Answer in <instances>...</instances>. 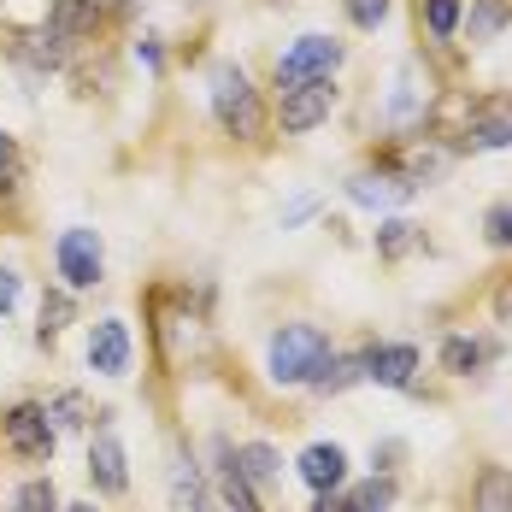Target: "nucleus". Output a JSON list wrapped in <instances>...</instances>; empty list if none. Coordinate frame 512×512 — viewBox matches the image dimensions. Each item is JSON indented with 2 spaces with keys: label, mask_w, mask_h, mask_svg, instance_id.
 <instances>
[{
  "label": "nucleus",
  "mask_w": 512,
  "mask_h": 512,
  "mask_svg": "<svg viewBox=\"0 0 512 512\" xmlns=\"http://www.w3.org/2000/svg\"><path fill=\"white\" fill-rule=\"evenodd\" d=\"M330 359H336L330 354V336H324L318 324H283V330L271 336V377H277L283 389H312Z\"/></svg>",
  "instance_id": "1"
},
{
  "label": "nucleus",
  "mask_w": 512,
  "mask_h": 512,
  "mask_svg": "<svg viewBox=\"0 0 512 512\" xmlns=\"http://www.w3.org/2000/svg\"><path fill=\"white\" fill-rule=\"evenodd\" d=\"M212 118L236 142H259L265 136V101H259L254 77L242 65H212Z\"/></svg>",
  "instance_id": "2"
},
{
  "label": "nucleus",
  "mask_w": 512,
  "mask_h": 512,
  "mask_svg": "<svg viewBox=\"0 0 512 512\" xmlns=\"http://www.w3.org/2000/svg\"><path fill=\"white\" fill-rule=\"evenodd\" d=\"M342 42L336 36H301L289 53H277V89H301V83H330L342 65Z\"/></svg>",
  "instance_id": "3"
},
{
  "label": "nucleus",
  "mask_w": 512,
  "mask_h": 512,
  "mask_svg": "<svg viewBox=\"0 0 512 512\" xmlns=\"http://www.w3.org/2000/svg\"><path fill=\"white\" fill-rule=\"evenodd\" d=\"M53 259H59V277H65V289H95L106 271V248H101V230H65L59 242H53Z\"/></svg>",
  "instance_id": "4"
},
{
  "label": "nucleus",
  "mask_w": 512,
  "mask_h": 512,
  "mask_svg": "<svg viewBox=\"0 0 512 512\" xmlns=\"http://www.w3.org/2000/svg\"><path fill=\"white\" fill-rule=\"evenodd\" d=\"M0 436H6V448L18 460H53V442H59V430L48 424V407H36V401H18V407L6 412Z\"/></svg>",
  "instance_id": "5"
},
{
  "label": "nucleus",
  "mask_w": 512,
  "mask_h": 512,
  "mask_svg": "<svg viewBox=\"0 0 512 512\" xmlns=\"http://www.w3.org/2000/svg\"><path fill=\"white\" fill-rule=\"evenodd\" d=\"M330 106H336V89H330V83L283 89V101H277V124H283V136H307V130H318V124L330 118Z\"/></svg>",
  "instance_id": "6"
},
{
  "label": "nucleus",
  "mask_w": 512,
  "mask_h": 512,
  "mask_svg": "<svg viewBox=\"0 0 512 512\" xmlns=\"http://www.w3.org/2000/svg\"><path fill=\"white\" fill-rule=\"evenodd\" d=\"M430 101H436V89H430V71H424L418 59H407V65L395 71V95H389V124H401V130L424 124V118H430Z\"/></svg>",
  "instance_id": "7"
},
{
  "label": "nucleus",
  "mask_w": 512,
  "mask_h": 512,
  "mask_svg": "<svg viewBox=\"0 0 512 512\" xmlns=\"http://www.w3.org/2000/svg\"><path fill=\"white\" fill-rule=\"evenodd\" d=\"M106 18V0H53L48 6V36L59 48H77L95 36V24Z\"/></svg>",
  "instance_id": "8"
},
{
  "label": "nucleus",
  "mask_w": 512,
  "mask_h": 512,
  "mask_svg": "<svg viewBox=\"0 0 512 512\" xmlns=\"http://www.w3.org/2000/svg\"><path fill=\"white\" fill-rule=\"evenodd\" d=\"M348 201L383 212V206L412 201V183H407V177H395L389 165H383V171H354V177H348Z\"/></svg>",
  "instance_id": "9"
},
{
  "label": "nucleus",
  "mask_w": 512,
  "mask_h": 512,
  "mask_svg": "<svg viewBox=\"0 0 512 512\" xmlns=\"http://www.w3.org/2000/svg\"><path fill=\"white\" fill-rule=\"evenodd\" d=\"M89 365L101 377H124L130 371V330H124V318H101L89 330Z\"/></svg>",
  "instance_id": "10"
},
{
  "label": "nucleus",
  "mask_w": 512,
  "mask_h": 512,
  "mask_svg": "<svg viewBox=\"0 0 512 512\" xmlns=\"http://www.w3.org/2000/svg\"><path fill=\"white\" fill-rule=\"evenodd\" d=\"M6 53L24 65V77H48V71H59V59H65V48L48 36V24L42 30H12L6 36Z\"/></svg>",
  "instance_id": "11"
},
{
  "label": "nucleus",
  "mask_w": 512,
  "mask_h": 512,
  "mask_svg": "<svg viewBox=\"0 0 512 512\" xmlns=\"http://www.w3.org/2000/svg\"><path fill=\"white\" fill-rule=\"evenodd\" d=\"M89 477H95V489L101 495H124L130 489V465H124V442L101 430L95 442H89Z\"/></svg>",
  "instance_id": "12"
},
{
  "label": "nucleus",
  "mask_w": 512,
  "mask_h": 512,
  "mask_svg": "<svg viewBox=\"0 0 512 512\" xmlns=\"http://www.w3.org/2000/svg\"><path fill=\"white\" fill-rule=\"evenodd\" d=\"M342 477H348V454L336 442H312L307 454H301V483H307L312 495H336Z\"/></svg>",
  "instance_id": "13"
},
{
  "label": "nucleus",
  "mask_w": 512,
  "mask_h": 512,
  "mask_svg": "<svg viewBox=\"0 0 512 512\" xmlns=\"http://www.w3.org/2000/svg\"><path fill=\"white\" fill-rule=\"evenodd\" d=\"M412 371H418V348L412 342H383V348L365 354V377L383 383V389H407Z\"/></svg>",
  "instance_id": "14"
},
{
  "label": "nucleus",
  "mask_w": 512,
  "mask_h": 512,
  "mask_svg": "<svg viewBox=\"0 0 512 512\" xmlns=\"http://www.w3.org/2000/svg\"><path fill=\"white\" fill-rule=\"evenodd\" d=\"M465 148H471V154L512 148V101H507V106H483V112L465 124Z\"/></svg>",
  "instance_id": "15"
},
{
  "label": "nucleus",
  "mask_w": 512,
  "mask_h": 512,
  "mask_svg": "<svg viewBox=\"0 0 512 512\" xmlns=\"http://www.w3.org/2000/svg\"><path fill=\"white\" fill-rule=\"evenodd\" d=\"M230 465L242 471L248 489H277V483H283V460H277V448H265V442H242V448L230 454Z\"/></svg>",
  "instance_id": "16"
},
{
  "label": "nucleus",
  "mask_w": 512,
  "mask_h": 512,
  "mask_svg": "<svg viewBox=\"0 0 512 512\" xmlns=\"http://www.w3.org/2000/svg\"><path fill=\"white\" fill-rule=\"evenodd\" d=\"M171 512H206V483L189 454L171 460Z\"/></svg>",
  "instance_id": "17"
},
{
  "label": "nucleus",
  "mask_w": 512,
  "mask_h": 512,
  "mask_svg": "<svg viewBox=\"0 0 512 512\" xmlns=\"http://www.w3.org/2000/svg\"><path fill=\"white\" fill-rule=\"evenodd\" d=\"M471 512H512V471L507 465H483L477 495H471Z\"/></svg>",
  "instance_id": "18"
},
{
  "label": "nucleus",
  "mask_w": 512,
  "mask_h": 512,
  "mask_svg": "<svg viewBox=\"0 0 512 512\" xmlns=\"http://www.w3.org/2000/svg\"><path fill=\"white\" fill-rule=\"evenodd\" d=\"M418 242H424V230H418L412 218H383V224H377V259H389V265L407 259Z\"/></svg>",
  "instance_id": "19"
},
{
  "label": "nucleus",
  "mask_w": 512,
  "mask_h": 512,
  "mask_svg": "<svg viewBox=\"0 0 512 512\" xmlns=\"http://www.w3.org/2000/svg\"><path fill=\"white\" fill-rule=\"evenodd\" d=\"M489 354H495V348L477 342V336H448V342H442V371H448V377H471Z\"/></svg>",
  "instance_id": "20"
},
{
  "label": "nucleus",
  "mask_w": 512,
  "mask_h": 512,
  "mask_svg": "<svg viewBox=\"0 0 512 512\" xmlns=\"http://www.w3.org/2000/svg\"><path fill=\"white\" fill-rule=\"evenodd\" d=\"M418 24L436 36V42H448V36H460L465 24V0H418Z\"/></svg>",
  "instance_id": "21"
},
{
  "label": "nucleus",
  "mask_w": 512,
  "mask_h": 512,
  "mask_svg": "<svg viewBox=\"0 0 512 512\" xmlns=\"http://www.w3.org/2000/svg\"><path fill=\"white\" fill-rule=\"evenodd\" d=\"M471 42H495L501 30L512 24V0H471Z\"/></svg>",
  "instance_id": "22"
},
{
  "label": "nucleus",
  "mask_w": 512,
  "mask_h": 512,
  "mask_svg": "<svg viewBox=\"0 0 512 512\" xmlns=\"http://www.w3.org/2000/svg\"><path fill=\"white\" fill-rule=\"evenodd\" d=\"M218 495H224V507H230V512H265L254 501V489L242 483V471L230 465V448H224V465H218Z\"/></svg>",
  "instance_id": "23"
},
{
  "label": "nucleus",
  "mask_w": 512,
  "mask_h": 512,
  "mask_svg": "<svg viewBox=\"0 0 512 512\" xmlns=\"http://www.w3.org/2000/svg\"><path fill=\"white\" fill-rule=\"evenodd\" d=\"M12 512H65V507H59V489L48 477H30V483L12 489Z\"/></svg>",
  "instance_id": "24"
},
{
  "label": "nucleus",
  "mask_w": 512,
  "mask_h": 512,
  "mask_svg": "<svg viewBox=\"0 0 512 512\" xmlns=\"http://www.w3.org/2000/svg\"><path fill=\"white\" fill-rule=\"evenodd\" d=\"M48 424H53V430H83V424H89L83 395H77V389H59V395L48 401Z\"/></svg>",
  "instance_id": "25"
},
{
  "label": "nucleus",
  "mask_w": 512,
  "mask_h": 512,
  "mask_svg": "<svg viewBox=\"0 0 512 512\" xmlns=\"http://www.w3.org/2000/svg\"><path fill=\"white\" fill-rule=\"evenodd\" d=\"M71 324V289H53L48 301H42V330H36V342L48 348V342H59V330Z\"/></svg>",
  "instance_id": "26"
},
{
  "label": "nucleus",
  "mask_w": 512,
  "mask_h": 512,
  "mask_svg": "<svg viewBox=\"0 0 512 512\" xmlns=\"http://www.w3.org/2000/svg\"><path fill=\"white\" fill-rule=\"evenodd\" d=\"M348 507L354 512H389L395 507V477H371V483H359L354 495H348Z\"/></svg>",
  "instance_id": "27"
},
{
  "label": "nucleus",
  "mask_w": 512,
  "mask_h": 512,
  "mask_svg": "<svg viewBox=\"0 0 512 512\" xmlns=\"http://www.w3.org/2000/svg\"><path fill=\"white\" fill-rule=\"evenodd\" d=\"M483 242H489V248H512V206H495V212L483 218Z\"/></svg>",
  "instance_id": "28"
},
{
  "label": "nucleus",
  "mask_w": 512,
  "mask_h": 512,
  "mask_svg": "<svg viewBox=\"0 0 512 512\" xmlns=\"http://www.w3.org/2000/svg\"><path fill=\"white\" fill-rule=\"evenodd\" d=\"M342 6H348V18H354L359 30H377L389 18V0H342Z\"/></svg>",
  "instance_id": "29"
},
{
  "label": "nucleus",
  "mask_w": 512,
  "mask_h": 512,
  "mask_svg": "<svg viewBox=\"0 0 512 512\" xmlns=\"http://www.w3.org/2000/svg\"><path fill=\"white\" fill-rule=\"evenodd\" d=\"M18 189V148H12V136L0 130V201Z\"/></svg>",
  "instance_id": "30"
},
{
  "label": "nucleus",
  "mask_w": 512,
  "mask_h": 512,
  "mask_svg": "<svg viewBox=\"0 0 512 512\" xmlns=\"http://www.w3.org/2000/svg\"><path fill=\"white\" fill-rule=\"evenodd\" d=\"M12 307H18V271H6V265H0V318H6Z\"/></svg>",
  "instance_id": "31"
},
{
  "label": "nucleus",
  "mask_w": 512,
  "mask_h": 512,
  "mask_svg": "<svg viewBox=\"0 0 512 512\" xmlns=\"http://www.w3.org/2000/svg\"><path fill=\"white\" fill-rule=\"evenodd\" d=\"M136 59H142L148 71H159V65H165V53H159V42H154V36H142V42H136Z\"/></svg>",
  "instance_id": "32"
},
{
  "label": "nucleus",
  "mask_w": 512,
  "mask_h": 512,
  "mask_svg": "<svg viewBox=\"0 0 512 512\" xmlns=\"http://www.w3.org/2000/svg\"><path fill=\"white\" fill-rule=\"evenodd\" d=\"M312 512H354V507H348V495H318V507Z\"/></svg>",
  "instance_id": "33"
},
{
  "label": "nucleus",
  "mask_w": 512,
  "mask_h": 512,
  "mask_svg": "<svg viewBox=\"0 0 512 512\" xmlns=\"http://www.w3.org/2000/svg\"><path fill=\"white\" fill-rule=\"evenodd\" d=\"M495 312H501V324H512V283L495 295Z\"/></svg>",
  "instance_id": "34"
},
{
  "label": "nucleus",
  "mask_w": 512,
  "mask_h": 512,
  "mask_svg": "<svg viewBox=\"0 0 512 512\" xmlns=\"http://www.w3.org/2000/svg\"><path fill=\"white\" fill-rule=\"evenodd\" d=\"M136 6H142V0H112V12H136Z\"/></svg>",
  "instance_id": "35"
},
{
  "label": "nucleus",
  "mask_w": 512,
  "mask_h": 512,
  "mask_svg": "<svg viewBox=\"0 0 512 512\" xmlns=\"http://www.w3.org/2000/svg\"><path fill=\"white\" fill-rule=\"evenodd\" d=\"M65 512H95V507H89V501H83V507H65Z\"/></svg>",
  "instance_id": "36"
}]
</instances>
